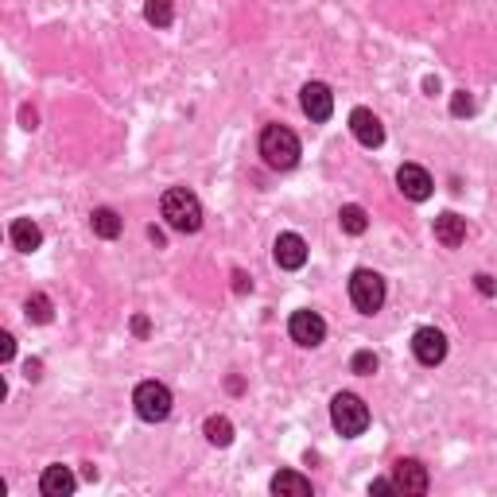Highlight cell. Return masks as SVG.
I'll list each match as a JSON object with an SVG mask.
<instances>
[{
	"mask_svg": "<svg viewBox=\"0 0 497 497\" xmlns=\"http://www.w3.org/2000/svg\"><path fill=\"white\" fill-rule=\"evenodd\" d=\"M159 210H164L167 226L179 230V233H194L203 226V206H198V198L186 191V186H171L164 194V203H159Z\"/></svg>",
	"mask_w": 497,
	"mask_h": 497,
	"instance_id": "7a4b0ae2",
	"label": "cell"
},
{
	"mask_svg": "<svg viewBox=\"0 0 497 497\" xmlns=\"http://www.w3.org/2000/svg\"><path fill=\"white\" fill-rule=\"evenodd\" d=\"M300 105H303V113L311 121L322 124V121H330V113H334V94L322 82H307L300 90Z\"/></svg>",
	"mask_w": 497,
	"mask_h": 497,
	"instance_id": "ba28073f",
	"label": "cell"
},
{
	"mask_svg": "<svg viewBox=\"0 0 497 497\" xmlns=\"http://www.w3.org/2000/svg\"><path fill=\"white\" fill-rule=\"evenodd\" d=\"M144 20L152 23V28H171L176 8H171V0H148V5H144Z\"/></svg>",
	"mask_w": 497,
	"mask_h": 497,
	"instance_id": "d6986e66",
	"label": "cell"
},
{
	"mask_svg": "<svg viewBox=\"0 0 497 497\" xmlns=\"http://www.w3.org/2000/svg\"><path fill=\"white\" fill-rule=\"evenodd\" d=\"M132 330L136 334H148V319H132Z\"/></svg>",
	"mask_w": 497,
	"mask_h": 497,
	"instance_id": "4316f807",
	"label": "cell"
},
{
	"mask_svg": "<svg viewBox=\"0 0 497 497\" xmlns=\"http://www.w3.org/2000/svg\"><path fill=\"white\" fill-rule=\"evenodd\" d=\"M260 156H265L268 167L288 171L300 164V140H295V132L284 129V124H268V129L260 132Z\"/></svg>",
	"mask_w": 497,
	"mask_h": 497,
	"instance_id": "6da1fadb",
	"label": "cell"
},
{
	"mask_svg": "<svg viewBox=\"0 0 497 497\" xmlns=\"http://www.w3.org/2000/svg\"><path fill=\"white\" fill-rule=\"evenodd\" d=\"M350 300L362 315H377L384 303V280L373 268H357L350 276Z\"/></svg>",
	"mask_w": 497,
	"mask_h": 497,
	"instance_id": "5b68a950",
	"label": "cell"
},
{
	"mask_svg": "<svg viewBox=\"0 0 497 497\" xmlns=\"http://www.w3.org/2000/svg\"><path fill=\"white\" fill-rule=\"evenodd\" d=\"M435 241L447 245V248H458V245L466 241V218L451 214V210L439 214V218H435Z\"/></svg>",
	"mask_w": 497,
	"mask_h": 497,
	"instance_id": "4fadbf2b",
	"label": "cell"
},
{
	"mask_svg": "<svg viewBox=\"0 0 497 497\" xmlns=\"http://www.w3.org/2000/svg\"><path fill=\"white\" fill-rule=\"evenodd\" d=\"M132 404H136V416L148 420V424H159V420L171 416V389L159 381H140L132 393Z\"/></svg>",
	"mask_w": 497,
	"mask_h": 497,
	"instance_id": "277c9868",
	"label": "cell"
},
{
	"mask_svg": "<svg viewBox=\"0 0 497 497\" xmlns=\"http://www.w3.org/2000/svg\"><path fill=\"white\" fill-rule=\"evenodd\" d=\"M369 490H373V493H389V490H396V486H393V478H377Z\"/></svg>",
	"mask_w": 497,
	"mask_h": 497,
	"instance_id": "d4e9b609",
	"label": "cell"
},
{
	"mask_svg": "<svg viewBox=\"0 0 497 497\" xmlns=\"http://www.w3.org/2000/svg\"><path fill=\"white\" fill-rule=\"evenodd\" d=\"M396 186L404 191V198H412V203H424V198H431V176L420 164H404L401 171H396Z\"/></svg>",
	"mask_w": 497,
	"mask_h": 497,
	"instance_id": "8fae6325",
	"label": "cell"
},
{
	"mask_svg": "<svg viewBox=\"0 0 497 497\" xmlns=\"http://www.w3.org/2000/svg\"><path fill=\"white\" fill-rule=\"evenodd\" d=\"M350 132H354V140L366 144V148H381L384 144V124L373 117L369 109H354V113H350Z\"/></svg>",
	"mask_w": 497,
	"mask_h": 497,
	"instance_id": "7c38bea8",
	"label": "cell"
},
{
	"mask_svg": "<svg viewBox=\"0 0 497 497\" xmlns=\"http://www.w3.org/2000/svg\"><path fill=\"white\" fill-rule=\"evenodd\" d=\"M478 292H482V295H493V292H497V284H493L490 276H478Z\"/></svg>",
	"mask_w": 497,
	"mask_h": 497,
	"instance_id": "484cf974",
	"label": "cell"
},
{
	"mask_svg": "<svg viewBox=\"0 0 497 497\" xmlns=\"http://www.w3.org/2000/svg\"><path fill=\"white\" fill-rule=\"evenodd\" d=\"M74 486H78V482H74V474L67 466H47L43 470V478H40V490H43V497H67V493H74Z\"/></svg>",
	"mask_w": 497,
	"mask_h": 497,
	"instance_id": "5bb4252c",
	"label": "cell"
},
{
	"mask_svg": "<svg viewBox=\"0 0 497 497\" xmlns=\"http://www.w3.org/2000/svg\"><path fill=\"white\" fill-rule=\"evenodd\" d=\"M8 238H12V245H16L20 253H35V248L43 245V230L35 226L32 218H16V221H12V230H8Z\"/></svg>",
	"mask_w": 497,
	"mask_h": 497,
	"instance_id": "9a60e30c",
	"label": "cell"
},
{
	"mask_svg": "<svg viewBox=\"0 0 497 497\" xmlns=\"http://www.w3.org/2000/svg\"><path fill=\"white\" fill-rule=\"evenodd\" d=\"M90 226L97 238H105V241H113L117 233H121V218H117V210H109V206H97L94 214H90Z\"/></svg>",
	"mask_w": 497,
	"mask_h": 497,
	"instance_id": "e0dca14e",
	"label": "cell"
},
{
	"mask_svg": "<svg viewBox=\"0 0 497 497\" xmlns=\"http://www.w3.org/2000/svg\"><path fill=\"white\" fill-rule=\"evenodd\" d=\"M330 424L339 435H346V439H354V435H362L369 428V408L362 396L354 393H339L330 401Z\"/></svg>",
	"mask_w": 497,
	"mask_h": 497,
	"instance_id": "3957f363",
	"label": "cell"
},
{
	"mask_svg": "<svg viewBox=\"0 0 497 497\" xmlns=\"http://www.w3.org/2000/svg\"><path fill=\"white\" fill-rule=\"evenodd\" d=\"M23 311H28V319H32V322H51V300H47L43 292H35Z\"/></svg>",
	"mask_w": 497,
	"mask_h": 497,
	"instance_id": "44dd1931",
	"label": "cell"
},
{
	"mask_svg": "<svg viewBox=\"0 0 497 497\" xmlns=\"http://www.w3.org/2000/svg\"><path fill=\"white\" fill-rule=\"evenodd\" d=\"M12 354H16V339H12V334H0V357L12 362Z\"/></svg>",
	"mask_w": 497,
	"mask_h": 497,
	"instance_id": "cb8c5ba5",
	"label": "cell"
},
{
	"mask_svg": "<svg viewBox=\"0 0 497 497\" xmlns=\"http://www.w3.org/2000/svg\"><path fill=\"white\" fill-rule=\"evenodd\" d=\"M350 369L357 373V377H369V373H377V354H373V350H357L354 362H350Z\"/></svg>",
	"mask_w": 497,
	"mask_h": 497,
	"instance_id": "7402d4cb",
	"label": "cell"
},
{
	"mask_svg": "<svg viewBox=\"0 0 497 497\" xmlns=\"http://www.w3.org/2000/svg\"><path fill=\"white\" fill-rule=\"evenodd\" d=\"M288 334H292V342H300V346H319L327 339V322H322V315H315V311H295L288 319Z\"/></svg>",
	"mask_w": 497,
	"mask_h": 497,
	"instance_id": "52a82bcc",
	"label": "cell"
},
{
	"mask_svg": "<svg viewBox=\"0 0 497 497\" xmlns=\"http://www.w3.org/2000/svg\"><path fill=\"white\" fill-rule=\"evenodd\" d=\"M272 493L276 497H311V482L303 474H295V470H280V474L272 478Z\"/></svg>",
	"mask_w": 497,
	"mask_h": 497,
	"instance_id": "2e32d148",
	"label": "cell"
},
{
	"mask_svg": "<svg viewBox=\"0 0 497 497\" xmlns=\"http://www.w3.org/2000/svg\"><path fill=\"white\" fill-rule=\"evenodd\" d=\"M339 226L346 230V233H354V238H357V233H366L369 230V214H366V210L362 206H342L339 210Z\"/></svg>",
	"mask_w": 497,
	"mask_h": 497,
	"instance_id": "ac0fdd59",
	"label": "cell"
},
{
	"mask_svg": "<svg viewBox=\"0 0 497 497\" xmlns=\"http://www.w3.org/2000/svg\"><path fill=\"white\" fill-rule=\"evenodd\" d=\"M451 113H455V117H470V113H474V97H470L466 90H458V94L451 97Z\"/></svg>",
	"mask_w": 497,
	"mask_h": 497,
	"instance_id": "603a6c76",
	"label": "cell"
},
{
	"mask_svg": "<svg viewBox=\"0 0 497 497\" xmlns=\"http://www.w3.org/2000/svg\"><path fill=\"white\" fill-rule=\"evenodd\" d=\"M412 354H416L420 366H439L443 357H447V339H443V330L420 327V330L412 334Z\"/></svg>",
	"mask_w": 497,
	"mask_h": 497,
	"instance_id": "8992f818",
	"label": "cell"
},
{
	"mask_svg": "<svg viewBox=\"0 0 497 497\" xmlns=\"http://www.w3.org/2000/svg\"><path fill=\"white\" fill-rule=\"evenodd\" d=\"M272 257H276L280 268L295 272V268L307 265V241L300 238V233H280L276 245H272Z\"/></svg>",
	"mask_w": 497,
	"mask_h": 497,
	"instance_id": "30bf717a",
	"label": "cell"
},
{
	"mask_svg": "<svg viewBox=\"0 0 497 497\" xmlns=\"http://www.w3.org/2000/svg\"><path fill=\"white\" fill-rule=\"evenodd\" d=\"M393 486L401 493H428V466L416 458H401L393 466Z\"/></svg>",
	"mask_w": 497,
	"mask_h": 497,
	"instance_id": "9c48e42d",
	"label": "cell"
},
{
	"mask_svg": "<svg viewBox=\"0 0 497 497\" xmlns=\"http://www.w3.org/2000/svg\"><path fill=\"white\" fill-rule=\"evenodd\" d=\"M206 439L214 443V447H230L233 443V424L226 416H210L206 420Z\"/></svg>",
	"mask_w": 497,
	"mask_h": 497,
	"instance_id": "ffe728a7",
	"label": "cell"
}]
</instances>
